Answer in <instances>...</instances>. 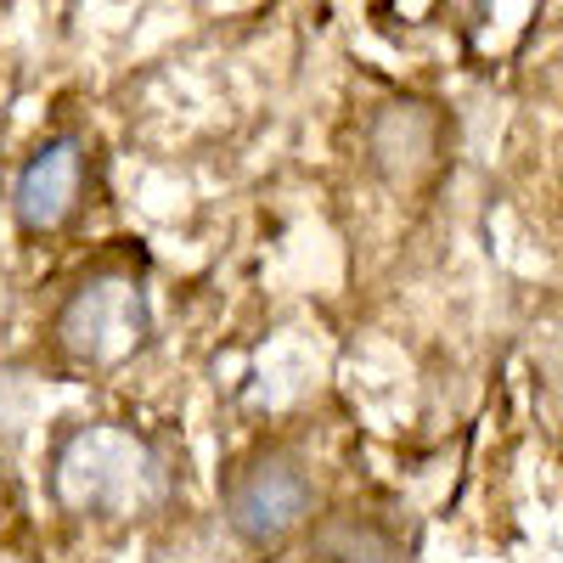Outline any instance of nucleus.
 <instances>
[{
  "label": "nucleus",
  "mask_w": 563,
  "mask_h": 563,
  "mask_svg": "<svg viewBox=\"0 0 563 563\" xmlns=\"http://www.w3.org/2000/svg\"><path fill=\"white\" fill-rule=\"evenodd\" d=\"M45 485L74 519H141L169 501V456L124 422H74L57 434Z\"/></svg>",
  "instance_id": "nucleus-1"
},
{
  "label": "nucleus",
  "mask_w": 563,
  "mask_h": 563,
  "mask_svg": "<svg viewBox=\"0 0 563 563\" xmlns=\"http://www.w3.org/2000/svg\"><path fill=\"white\" fill-rule=\"evenodd\" d=\"M52 339H57V350L74 366H119V361H130L153 339L147 288H141L130 271H90V276H79L68 288V299L57 305Z\"/></svg>",
  "instance_id": "nucleus-2"
},
{
  "label": "nucleus",
  "mask_w": 563,
  "mask_h": 563,
  "mask_svg": "<svg viewBox=\"0 0 563 563\" xmlns=\"http://www.w3.org/2000/svg\"><path fill=\"white\" fill-rule=\"evenodd\" d=\"M220 512H225V530L254 552L299 536L316 512V479L305 456H294L288 445H265L243 456L220 485Z\"/></svg>",
  "instance_id": "nucleus-3"
},
{
  "label": "nucleus",
  "mask_w": 563,
  "mask_h": 563,
  "mask_svg": "<svg viewBox=\"0 0 563 563\" xmlns=\"http://www.w3.org/2000/svg\"><path fill=\"white\" fill-rule=\"evenodd\" d=\"M79 192H85V147H79V135H52L18 169V186H12L18 231H29V238L63 231L74 220V209H79Z\"/></svg>",
  "instance_id": "nucleus-4"
},
{
  "label": "nucleus",
  "mask_w": 563,
  "mask_h": 563,
  "mask_svg": "<svg viewBox=\"0 0 563 563\" xmlns=\"http://www.w3.org/2000/svg\"><path fill=\"white\" fill-rule=\"evenodd\" d=\"M310 563H406V536L384 507H344L316 530Z\"/></svg>",
  "instance_id": "nucleus-5"
}]
</instances>
